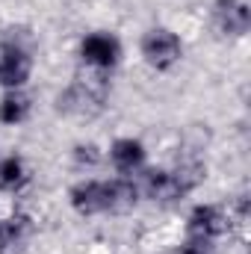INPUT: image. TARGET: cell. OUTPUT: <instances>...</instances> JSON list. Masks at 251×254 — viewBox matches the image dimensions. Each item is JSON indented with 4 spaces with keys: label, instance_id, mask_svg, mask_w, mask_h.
Instances as JSON below:
<instances>
[{
    "label": "cell",
    "instance_id": "6da1fadb",
    "mask_svg": "<svg viewBox=\"0 0 251 254\" xmlns=\"http://www.w3.org/2000/svg\"><path fill=\"white\" fill-rule=\"evenodd\" d=\"M181 54H184L181 39L172 30H166V27H154L142 39V57H145V63L151 65V68H157V71H169L172 65H178Z\"/></svg>",
    "mask_w": 251,
    "mask_h": 254
},
{
    "label": "cell",
    "instance_id": "7a4b0ae2",
    "mask_svg": "<svg viewBox=\"0 0 251 254\" xmlns=\"http://www.w3.org/2000/svg\"><path fill=\"white\" fill-rule=\"evenodd\" d=\"M80 54H83L86 65H92V68H98V71H107V68H113V65L119 63L122 45H119V39L110 36V33H92V36L83 39Z\"/></svg>",
    "mask_w": 251,
    "mask_h": 254
},
{
    "label": "cell",
    "instance_id": "3957f363",
    "mask_svg": "<svg viewBox=\"0 0 251 254\" xmlns=\"http://www.w3.org/2000/svg\"><path fill=\"white\" fill-rule=\"evenodd\" d=\"M71 207L80 216H95L110 210V181H83L71 190Z\"/></svg>",
    "mask_w": 251,
    "mask_h": 254
},
{
    "label": "cell",
    "instance_id": "277c9868",
    "mask_svg": "<svg viewBox=\"0 0 251 254\" xmlns=\"http://www.w3.org/2000/svg\"><path fill=\"white\" fill-rule=\"evenodd\" d=\"M30 54L21 45H3L0 51V86L6 89H21L30 77Z\"/></svg>",
    "mask_w": 251,
    "mask_h": 254
},
{
    "label": "cell",
    "instance_id": "5b68a950",
    "mask_svg": "<svg viewBox=\"0 0 251 254\" xmlns=\"http://www.w3.org/2000/svg\"><path fill=\"white\" fill-rule=\"evenodd\" d=\"M213 18L216 27L228 36H246L251 27V12L246 0H216Z\"/></svg>",
    "mask_w": 251,
    "mask_h": 254
},
{
    "label": "cell",
    "instance_id": "8992f818",
    "mask_svg": "<svg viewBox=\"0 0 251 254\" xmlns=\"http://www.w3.org/2000/svg\"><path fill=\"white\" fill-rule=\"evenodd\" d=\"M228 216L213 207V204H198L192 213H189V234L192 237H204V240H216L228 231Z\"/></svg>",
    "mask_w": 251,
    "mask_h": 254
},
{
    "label": "cell",
    "instance_id": "52a82bcc",
    "mask_svg": "<svg viewBox=\"0 0 251 254\" xmlns=\"http://www.w3.org/2000/svg\"><path fill=\"white\" fill-rule=\"evenodd\" d=\"M145 192H148V198H154V201H175V198H181V195H187V190L181 187V181H178V175L175 172H148V178H145Z\"/></svg>",
    "mask_w": 251,
    "mask_h": 254
},
{
    "label": "cell",
    "instance_id": "ba28073f",
    "mask_svg": "<svg viewBox=\"0 0 251 254\" xmlns=\"http://www.w3.org/2000/svg\"><path fill=\"white\" fill-rule=\"evenodd\" d=\"M110 157H113V163H116V169H119L122 175H133V172L145 163V145H142L139 139H119V142L113 145Z\"/></svg>",
    "mask_w": 251,
    "mask_h": 254
},
{
    "label": "cell",
    "instance_id": "9c48e42d",
    "mask_svg": "<svg viewBox=\"0 0 251 254\" xmlns=\"http://www.w3.org/2000/svg\"><path fill=\"white\" fill-rule=\"evenodd\" d=\"M30 116V98L18 89H9V95L0 101V122L3 125H18Z\"/></svg>",
    "mask_w": 251,
    "mask_h": 254
},
{
    "label": "cell",
    "instance_id": "30bf717a",
    "mask_svg": "<svg viewBox=\"0 0 251 254\" xmlns=\"http://www.w3.org/2000/svg\"><path fill=\"white\" fill-rule=\"evenodd\" d=\"M27 181V169H24V160L9 154L0 160V190H21Z\"/></svg>",
    "mask_w": 251,
    "mask_h": 254
},
{
    "label": "cell",
    "instance_id": "8fae6325",
    "mask_svg": "<svg viewBox=\"0 0 251 254\" xmlns=\"http://www.w3.org/2000/svg\"><path fill=\"white\" fill-rule=\"evenodd\" d=\"M136 187L130 181H110V210L119 213V210H130L136 204Z\"/></svg>",
    "mask_w": 251,
    "mask_h": 254
},
{
    "label": "cell",
    "instance_id": "7c38bea8",
    "mask_svg": "<svg viewBox=\"0 0 251 254\" xmlns=\"http://www.w3.org/2000/svg\"><path fill=\"white\" fill-rule=\"evenodd\" d=\"M178 254H216L213 249V240H204V237H189L187 243L181 246Z\"/></svg>",
    "mask_w": 251,
    "mask_h": 254
},
{
    "label": "cell",
    "instance_id": "4fadbf2b",
    "mask_svg": "<svg viewBox=\"0 0 251 254\" xmlns=\"http://www.w3.org/2000/svg\"><path fill=\"white\" fill-rule=\"evenodd\" d=\"M77 160H80V163L95 166V163L101 160V154H98V148H95V145H77Z\"/></svg>",
    "mask_w": 251,
    "mask_h": 254
},
{
    "label": "cell",
    "instance_id": "5bb4252c",
    "mask_svg": "<svg viewBox=\"0 0 251 254\" xmlns=\"http://www.w3.org/2000/svg\"><path fill=\"white\" fill-rule=\"evenodd\" d=\"M0 254H3V243H0Z\"/></svg>",
    "mask_w": 251,
    "mask_h": 254
}]
</instances>
